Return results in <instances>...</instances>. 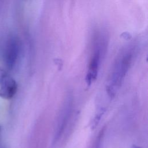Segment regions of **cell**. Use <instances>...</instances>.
Wrapping results in <instances>:
<instances>
[{
  "label": "cell",
  "instance_id": "6",
  "mask_svg": "<svg viewBox=\"0 0 148 148\" xmlns=\"http://www.w3.org/2000/svg\"><path fill=\"white\" fill-rule=\"evenodd\" d=\"M103 136V131H102L99 134L98 136L96 138L92 148H101L102 147V138Z\"/></svg>",
  "mask_w": 148,
  "mask_h": 148
},
{
  "label": "cell",
  "instance_id": "5",
  "mask_svg": "<svg viewBox=\"0 0 148 148\" xmlns=\"http://www.w3.org/2000/svg\"><path fill=\"white\" fill-rule=\"evenodd\" d=\"M17 85L14 79L3 69L0 71V97L9 99L17 92Z\"/></svg>",
  "mask_w": 148,
  "mask_h": 148
},
{
  "label": "cell",
  "instance_id": "1",
  "mask_svg": "<svg viewBox=\"0 0 148 148\" xmlns=\"http://www.w3.org/2000/svg\"><path fill=\"white\" fill-rule=\"evenodd\" d=\"M135 50V46L129 45L117 56L106 86V91L110 98L115 96L123 83L132 62Z\"/></svg>",
  "mask_w": 148,
  "mask_h": 148
},
{
  "label": "cell",
  "instance_id": "7",
  "mask_svg": "<svg viewBox=\"0 0 148 148\" xmlns=\"http://www.w3.org/2000/svg\"><path fill=\"white\" fill-rule=\"evenodd\" d=\"M132 148H141V147H139V146H138L134 145V146L132 147Z\"/></svg>",
  "mask_w": 148,
  "mask_h": 148
},
{
  "label": "cell",
  "instance_id": "2",
  "mask_svg": "<svg viewBox=\"0 0 148 148\" xmlns=\"http://www.w3.org/2000/svg\"><path fill=\"white\" fill-rule=\"evenodd\" d=\"M96 40L92 53L86 76L87 85H90L97 78L101 59L105 48V40L99 36Z\"/></svg>",
  "mask_w": 148,
  "mask_h": 148
},
{
  "label": "cell",
  "instance_id": "4",
  "mask_svg": "<svg viewBox=\"0 0 148 148\" xmlns=\"http://www.w3.org/2000/svg\"><path fill=\"white\" fill-rule=\"evenodd\" d=\"M72 109V99L69 97L65 101L62 108L57 122V128L54 136V142L56 143L64 134L69 119L71 116Z\"/></svg>",
  "mask_w": 148,
  "mask_h": 148
},
{
  "label": "cell",
  "instance_id": "3",
  "mask_svg": "<svg viewBox=\"0 0 148 148\" xmlns=\"http://www.w3.org/2000/svg\"><path fill=\"white\" fill-rule=\"evenodd\" d=\"M21 46L18 38L13 35L7 37L2 47V58L6 66L12 69L17 64L20 54Z\"/></svg>",
  "mask_w": 148,
  "mask_h": 148
},
{
  "label": "cell",
  "instance_id": "8",
  "mask_svg": "<svg viewBox=\"0 0 148 148\" xmlns=\"http://www.w3.org/2000/svg\"><path fill=\"white\" fill-rule=\"evenodd\" d=\"M0 131H1V127H0Z\"/></svg>",
  "mask_w": 148,
  "mask_h": 148
}]
</instances>
